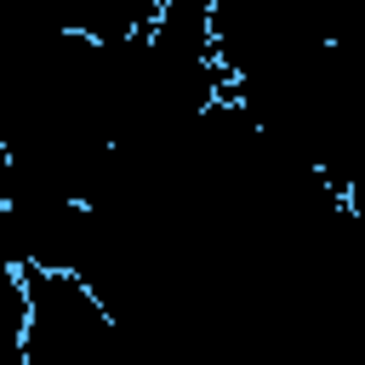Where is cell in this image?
I'll return each instance as SVG.
<instances>
[{
    "label": "cell",
    "mask_w": 365,
    "mask_h": 365,
    "mask_svg": "<svg viewBox=\"0 0 365 365\" xmlns=\"http://www.w3.org/2000/svg\"><path fill=\"white\" fill-rule=\"evenodd\" d=\"M23 274V319L17 359L23 365H108L120 325L103 297L63 268H17Z\"/></svg>",
    "instance_id": "cell-1"
}]
</instances>
